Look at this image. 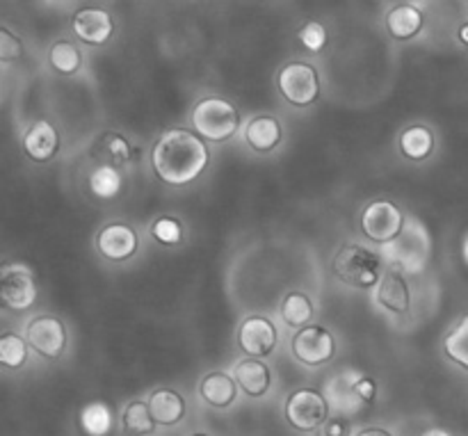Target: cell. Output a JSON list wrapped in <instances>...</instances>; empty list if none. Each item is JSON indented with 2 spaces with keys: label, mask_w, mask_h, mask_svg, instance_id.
<instances>
[{
  "label": "cell",
  "mask_w": 468,
  "mask_h": 436,
  "mask_svg": "<svg viewBox=\"0 0 468 436\" xmlns=\"http://www.w3.org/2000/svg\"><path fill=\"white\" fill-rule=\"evenodd\" d=\"M80 428L87 436H108L112 430V409L105 402H90L80 411Z\"/></svg>",
  "instance_id": "obj_25"
},
{
  "label": "cell",
  "mask_w": 468,
  "mask_h": 436,
  "mask_svg": "<svg viewBox=\"0 0 468 436\" xmlns=\"http://www.w3.org/2000/svg\"><path fill=\"white\" fill-rule=\"evenodd\" d=\"M67 327L55 315H37L26 327V343L44 359H59L62 352L67 350Z\"/></svg>",
  "instance_id": "obj_9"
},
{
  "label": "cell",
  "mask_w": 468,
  "mask_h": 436,
  "mask_svg": "<svg viewBox=\"0 0 468 436\" xmlns=\"http://www.w3.org/2000/svg\"><path fill=\"white\" fill-rule=\"evenodd\" d=\"M291 350L300 364L315 368V366H323L332 361L334 352H336V341L329 334V329L318 327V324H309V327L300 329L292 336Z\"/></svg>",
  "instance_id": "obj_10"
},
{
  "label": "cell",
  "mask_w": 468,
  "mask_h": 436,
  "mask_svg": "<svg viewBox=\"0 0 468 436\" xmlns=\"http://www.w3.org/2000/svg\"><path fill=\"white\" fill-rule=\"evenodd\" d=\"M462 259H464V263L468 268V236L464 238V242H462Z\"/></svg>",
  "instance_id": "obj_38"
},
{
  "label": "cell",
  "mask_w": 468,
  "mask_h": 436,
  "mask_svg": "<svg viewBox=\"0 0 468 436\" xmlns=\"http://www.w3.org/2000/svg\"><path fill=\"white\" fill-rule=\"evenodd\" d=\"M352 425L346 416H336V419H329L324 425V436H350Z\"/></svg>",
  "instance_id": "obj_34"
},
{
  "label": "cell",
  "mask_w": 468,
  "mask_h": 436,
  "mask_svg": "<svg viewBox=\"0 0 468 436\" xmlns=\"http://www.w3.org/2000/svg\"><path fill=\"white\" fill-rule=\"evenodd\" d=\"M282 320L288 324V327H309L311 318H314V302H311L309 295L300 291L288 292L286 300L282 302Z\"/></svg>",
  "instance_id": "obj_23"
},
{
  "label": "cell",
  "mask_w": 468,
  "mask_h": 436,
  "mask_svg": "<svg viewBox=\"0 0 468 436\" xmlns=\"http://www.w3.org/2000/svg\"><path fill=\"white\" fill-rule=\"evenodd\" d=\"M0 300L12 311H27L37 302V279L26 263H5L0 270Z\"/></svg>",
  "instance_id": "obj_8"
},
{
  "label": "cell",
  "mask_w": 468,
  "mask_h": 436,
  "mask_svg": "<svg viewBox=\"0 0 468 436\" xmlns=\"http://www.w3.org/2000/svg\"><path fill=\"white\" fill-rule=\"evenodd\" d=\"M233 379L250 398H263L272 387V373L261 359H242L233 368Z\"/></svg>",
  "instance_id": "obj_16"
},
{
  "label": "cell",
  "mask_w": 468,
  "mask_h": 436,
  "mask_svg": "<svg viewBox=\"0 0 468 436\" xmlns=\"http://www.w3.org/2000/svg\"><path fill=\"white\" fill-rule=\"evenodd\" d=\"M286 420L297 432H315L329 420V402L315 388H297L286 400Z\"/></svg>",
  "instance_id": "obj_5"
},
{
  "label": "cell",
  "mask_w": 468,
  "mask_h": 436,
  "mask_svg": "<svg viewBox=\"0 0 468 436\" xmlns=\"http://www.w3.org/2000/svg\"><path fill=\"white\" fill-rule=\"evenodd\" d=\"M90 155L96 160V165H105V167L112 169H123L137 163L135 144L117 131L101 133L91 144Z\"/></svg>",
  "instance_id": "obj_13"
},
{
  "label": "cell",
  "mask_w": 468,
  "mask_h": 436,
  "mask_svg": "<svg viewBox=\"0 0 468 436\" xmlns=\"http://www.w3.org/2000/svg\"><path fill=\"white\" fill-rule=\"evenodd\" d=\"M151 236L165 247H176L183 242V224L176 218H158L151 224Z\"/></svg>",
  "instance_id": "obj_30"
},
{
  "label": "cell",
  "mask_w": 468,
  "mask_h": 436,
  "mask_svg": "<svg viewBox=\"0 0 468 436\" xmlns=\"http://www.w3.org/2000/svg\"><path fill=\"white\" fill-rule=\"evenodd\" d=\"M190 436H208V434H204V432H197V434H190Z\"/></svg>",
  "instance_id": "obj_39"
},
{
  "label": "cell",
  "mask_w": 468,
  "mask_h": 436,
  "mask_svg": "<svg viewBox=\"0 0 468 436\" xmlns=\"http://www.w3.org/2000/svg\"><path fill=\"white\" fill-rule=\"evenodd\" d=\"M279 334L277 327L263 315H251L238 329V346L250 359H263L270 356L277 347Z\"/></svg>",
  "instance_id": "obj_11"
},
{
  "label": "cell",
  "mask_w": 468,
  "mask_h": 436,
  "mask_svg": "<svg viewBox=\"0 0 468 436\" xmlns=\"http://www.w3.org/2000/svg\"><path fill=\"white\" fill-rule=\"evenodd\" d=\"M23 55V44L18 37H14L7 27H0V59L12 62Z\"/></svg>",
  "instance_id": "obj_32"
},
{
  "label": "cell",
  "mask_w": 468,
  "mask_h": 436,
  "mask_svg": "<svg viewBox=\"0 0 468 436\" xmlns=\"http://www.w3.org/2000/svg\"><path fill=\"white\" fill-rule=\"evenodd\" d=\"M407 218L393 201L378 199L361 213V231L375 245H391L405 229Z\"/></svg>",
  "instance_id": "obj_6"
},
{
  "label": "cell",
  "mask_w": 468,
  "mask_h": 436,
  "mask_svg": "<svg viewBox=\"0 0 468 436\" xmlns=\"http://www.w3.org/2000/svg\"><path fill=\"white\" fill-rule=\"evenodd\" d=\"M27 361V343L16 334L7 332L0 336V364L9 370L23 368Z\"/></svg>",
  "instance_id": "obj_29"
},
{
  "label": "cell",
  "mask_w": 468,
  "mask_h": 436,
  "mask_svg": "<svg viewBox=\"0 0 468 436\" xmlns=\"http://www.w3.org/2000/svg\"><path fill=\"white\" fill-rule=\"evenodd\" d=\"M208 163L210 151L206 140H201L190 128H167L151 146V169L167 186L183 187L197 181Z\"/></svg>",
  "instance_id": "obj_1"
},
{
  "label": "cell",
  "mask_w": 468,
  "mask_h": 436,
  "mask_svg": "<svg viewBox=\"0 0 468 436\" xmlns=\"http://www.w3.org/2000/svg\"><path fill=\"white\" fill-rule=\"evenodd\" d=\"M384 254H387L384 256L387 263H391V270L416 274L425 270L430 256H432V238L423 222L410 218L400 236L391 245L384 247Z\"/></svg>",
  "instance_id": "obj_2"
},
{
  "label": "cell",
  "mask_w": 468,
  "mask_h": 436,
  "mask_svg": "<svg viewBox=\"0 0 468 436\" xmlns=\"http://www.w3.org/2000/svg\"><path fill=\"white\" fill-rule=\"evenodd\" d=\"M387 30L393 39L407 41L423 30V12L414 3H400L387 14Z\"/></svg>",
  "instance_id": "obj_20"
},
{
  "label": "cell",
  "mask_w": 468,
  "mask_h": 436,
  "mask_svg": "<svg viewBox=\"0 0 468 436\" xmlns=\"http://www.w3.org/2000/svg\"><path fill=\"white\" fill-rule=\"evenodd\" d=\"M90 190L96 199H114L122 192V174L119 169L96 165L90 172Z\"/></svg>",
  "instance_id": "obj_27"
},
{
  "label": "cell",
  "mask_w": 468,
  "mask_h": 436,
  "mask_svg": "<svg viewBox=\"0 0 468 436\" xmlns=\"http://www.w3.org/2000/svg\"><path fill=\"white\" fill-rule=\"evenodd\" d=\"M73 35L87 46H105L114 35V21L105 9L82 7L71 16Z\"/></svg>",
  "instance_id": "obj_14"
},
{
  "label": "cell",
  "mask_w": 468,
  "mask_h": 436,
  "mask_svg": "<svg viewBox=\"0 0 468 436\" xmlns=\"http://www.w3.org/2000/svg\"><path fill=\"white\" fill-rule=\"evenodd\" d=\"M420 436H451V432H446V430H441V428H432V430H428V432H423Z\"/></svg>",
  "instance_id": "obj_37"
},
{
  "label": "cell",
  "mask_w": 468,
  "mask_h": 436,
  "mask_svg": "<svg viewBox=\"0 0 468 436\" xmlns=\"http://www.w3.org/2000/svg\"><path fill=\"white\" fill-rule=\"evenodd\" d=\"M48 62L50 67L58 73H62V76H73V73L80 69L82 58L80 50H78L71 41H58V44L50 46Z\"/></svg>",
  "instance_id": "obj_28"
},
{
  "label": "cell",
  "mask_w": 468,
  "mask_h": 436,
  "mask_svg": "<svg viewBox=\"0 0 468 436\" xmlns=\"http://www.w3.org/2000/svg\"><path fill=\"white\" fill-rule=\"evenodd\" d=\"M297 39H300V44L304 46L306 50L318 53V50H323L324 44H327V30H324L323 23L309 21L306 26H302L300 32H297Z\"/></svg>",
  "instance_id": "obj_31"
},
{
  "label": "cell",
  "mask_w": 468,
  "mask_h": 436,
  "mask_svg": "<svg viewBox=\"0 0 468 436\" xmlns=\"http://www.w3.org/2000/svg\"><path fill=\"white\" fill-rule=\"evenodd\" d=\"M195 133L206 142H227L240 128V112L222 96H206L192 110Z\"/></svg>",
  "instance_id": "obj_3"
},
{
  "label": "cell",
  "mask_w": 468,
  "mask_h": 436,
  "mask_svg": "<svg viewBox=\"0 0 468 436\" xmlns=\"http://www.w3.org/2000/svg\"><path fill=\"white\" fill-rule=\"evenodd\" d=\"M137 247H140L137 231L126 222L108 224L96 236V250L103 259L112 261V263H123V261L133 259Z\"/></svg>",
  "instance_id": "obj_12"
},
{
  "label": "cell",
  "mask_w": 468,
  "mask_h": 436,
  "mask_svg": "<svg viewBox=\"0 0 468 436\" xmlns=\"http://www.w3.org/2000/svg\"><path fill=\"white\" fill-rule=\"evenodd\" d=\"M245 142L259 154H268V151L277 149L282 142V123L270 114L254 117L245 128Z\"/></svg>",
  "instance_id": "obj_19"
},
{
  "label": "cell",
  "mask_w": 468,
  "mask_h": 436,
  "mask_svg": "<svg viewBox=\"0 0 468 436\" xmlns=\"http://www.w3.org/2000/svg\"><path fill=\"white\" fill-rule=\"evenodd\" d=\"M378 302L384 306V309L393 311V314L402 315L410 311L411 304V292L410 283L402 277V272L398 270H388L384 272L382 282L378 286Z\"/></svg>",
  "instance_id": "obj_17"
},
{
  "label": "cell",
  "mask_w": 468,
  "mask_h": 436,
  "mask_svg": "<svg viewBox=\"0 0 468 436\" xmlns=\"http://www.w3.org/2000/svg\"><path fill=\"white\" fill-rule=\"evenodd\" d=\"M332 270L343 283L355 288H373L382 282V259L361 245L341 247Z\"/></svg>",
  "instance_id": "obj_4"
},
{
  "label": "cell",
  "mask_w": 468,
  "mask_h": 436,
  "mask_svg": "<svg viewBox=\"0 0 468 436\" xmlns=\"http://www.w3.org/2000/svg\"><path fill=\"white\" fill-rule=\"evenodd\" d=\"M434 151V133L423 123H416L402 131L400 154L411 163H423Z\"/></svg>",
  "instance_id": "obj_22"
},
{
  "label": "cell",
  "mask_w": 468,
  "mask_h": 436,
  "mask_svg": "<svg viewBox=\"0 0 468 436\" xmlns=\"http://www.w3.org/2000/svg\"><path fill=\"white\" fill-rule=\"evenodd\" d=\"M356 436H393V434L387 432V430H382V428H368V430H361Z\"/></svg>",
  "instance_id": "obj_35"
},
{
  "label": "cell",
  "mask_w": 468,
  "mask_h": 436,
  "mask_svg": "<svg viewBox=\"0 0 468 436\" xmlns=\"http://www.w3.org/2000/svg\"><path fill=\"white\" fill-rule=\"evenodd\" d=\"M443 352L452 364L468 370V315L457 320L443 338Z\"/></svg>",
  "instance_id": "obj_26"
},
{
  "label": "cell",
  "mask_w": 468,
  "mask_h": 436,
  "mask_svg": "<svg viewBox=\"0 0 468 436\" xmlns=\"http://www.w3.org/2000/svg\"><path fill=\"white\" fill-rule=\"evenodd\" d=\"M457 39H460L462 44H464L466 48H468V21L464 23V26L460 27V30H457Z\"/></svg>",
  "instance_id": "obj_36"
},
{
  "label": "cell",
  "mask_w": 468,
  "mask_h": 436,
  "mask_svg": "<svg viewBox=\"0 0 468 436\" xmlns=\"http://www.w3.org/2000/svg\"><path fill=\"white\" fill-rule=\"evenodd\" d=\"M199 396L215 409H227L236 402L238 382L227 373H210L201 379Z\"/></svg>",
  "instance_id": "obj_21"
},
{
  "label": "cell",
  "mask_w": 468,
  "mask_h": 436,
  "mask_svg": "<svg viewBox=\"0 0 468 436\" xmlns=\"http://www.w3.org/2000/svg\"><path fill=\"white\" fill-rule=\"evenodd\" d=\"M146 405H149L155 425H165V428L178 425L183 420V416H186V400L176 391H172V388H158V391H154L149 396V400H146Z\"/></svg>",
  "instance_id": "obj_18"
},
{
  "label": "cell",
  "mask_w": 468,
  "mask_h": 436,
  "mask_svg": "<svg viewBox=\"0 0 468 436\" xmlns=\"http://www.w3.org/2000/svg\"><path fill=\"white\" fill-rule=\"evenodd\" d=\"M277 87L288 103L304 108L320 96V76L314 64L288 62L277 73Z\"/></svg>",
  "instance_id": "obj_7"
},
{
  "label": "cell",
  "mask_w": 468,
  "mask_h": 436,
  "mask_svg": "<svg viewBox=\"0 0 468 436\" xmlns=\"http://www.w3.org/2000/svg\"><path fill=\"white\" fill-rule=\"evenodd\" d=\"M123 432L128 436H149L154 434L155 420L151 416L149 405L144 400H133L122 414Z\"/></svg>",
  "instance_id": "obj_24"
},
{
  "label": "cell",
  "mask_w": 468,
  "mask_h": 436,
  "mask_svg": "<svg viewBox=\"0 0 468 436\" xmlns=\"http://www.w3.org/2000/svg\"><path fill=\"white\" fill-rule=\"evenodd\" d=\"M23 151L32 163H48L59 151V135L53 123L35 122L23 135Z\"/></svg>",
  "instance_id": "obj_15"
},
{
  "label": "cell",
  "mask_w": 468,
  "mask_h": 436,
  "mask_svg": "<svg viewBox=\"0 0 468 436\" xmlns=\"http://www.w3.org/2000/svg\"><path fill=\"white\" fill-rule=\"evenodd\" d=\"M352 384H355V391L366 405L375 402V396H378V384H375L373 378H366L364 373H356V370H350Z\"/></svg>",
  "instance_id": "obj_33"
}]
</instances>
